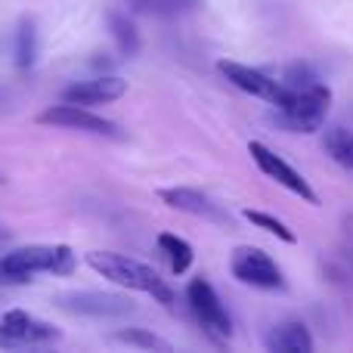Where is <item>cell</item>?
<instances>
[{"label":"cell","instance_id":"2","mask_svg":"<svg viewBox=\"0 0 353 353\" xmlns=\"http://www.w3.org/2000/svg\"><path fill=\"white\" fill-rule=\"evenodd\" d=\"M332 105V90L325 84H310L301 90H285V97L276 105L273 121L285 128L288 134H313L325 124Z\"/></svg>","mask_w":353,"mask_h":353},{"label":"cell","instance_id":"20","mask_svg":"<svg viewBox=\"0 0 353 353\" xmlns=\"http://www.w3.org/2000/svg\"><path fill=\"white\" fill-rule=\"evenodd\" d=\"M115 341L121 344H134V347H146V350H171V344L161 341L159 335L146 329H124V332H115Z\"/></svg>","mask_w":353,"mask_h":353},{"label":"cell","instance_id":"15","mask_svg":"<svg viewBox=\"0 0 353 353\" xmlns=\"http://www.w3.org/2000/svg\"><path fill=\"white\" fill-rule=\"evenodd\" d=\"M325 152H329L341 168L353 171V130L329 128L325 130Z\"/></svg>","mask_w":353,"mask_h":353},{"label":"cell","instance_id":"17","mask_svg":"<svg viewBox=\"0 0 353 353\" xmlns=\"http://www.w3.org/2000/svg\"><path fill=\"white\" fill-rule=\"evenodd\" d=\"M201 0H130L137 12L146 16H180V12H192Z\"/></svg>","mask_w":353,"mask_h":353},{"label":"cell","instance_id":"21","mask_svg":"<svg viewBox=\"0 0 353 353\" xmlns=\"http://www.w3.org/2000/svg\"><path fill=\"white\" fill-rule=\"evenodd\" d=\"M316 84V74H313L310 65H288L285 78H282V87L285 90H301V87Z\"/></svg>","mask_w":353,"mask_h":353},{"label":"cell","instance_id":"4","mask_svg":"<svg viewBox=\"0 0 353 353\" xmlns=\"http://www.w3.org/2000/svg\"><path fill=\"white\" fill-rule=\"evenodd\" d=\"M3 263L16 273H59L68 276L74 270V254L68 245H28L3 254Z\"/></svg>","mask_w":353,"mask_h":353},{"label":"cell","instance_id":"7","mask_svg":"<svg viewBox=\"0 0 353 353\" xmlns=\"http://www.w3.org/2000/svg\"><path fill=\"white\" fill-rule=\"evenodd\" d=\"M41 124H53V128L81 130V134H97V137H118L115 121H109V118L97 115V112L84 109V105H74V103H62V105L41 112Z\"/></svg>","mask_w":353,"mask_h":353},{"label":"cell","instance_id":"5","mask_svg":"<svg viewBox=\"0 0 353 353\" xmlns=\"http://www.w3.org/2000/svg\"><path fill=\"white\" fill-rule=\"evenodd\" d=\"M186 301H189V310L195 313V319H199L211 335H217V338H230L232 335V319H230L223 301L217 298V292H214V285L208 279H192L186 285Z\"/></svg>","mask_w":353,"mask_h":353},{"label":"cell","instance_id":"1","mask_svg":"<svg viewBox=\"0 0 353 353\" xmlns=\"http://www.w3.org/2000/svg\"><path fill=\"white\" fill-rule=\"evenodd\" d=\"M87 267L121 288L152 294L159 304H174V292L168 288V282L143 261H134L128 254H115V251H90L87 254Z\"/></svg>","mask_w":353,"mask_h":353},{"label":"cell","instance_id":"10","mask_svg":"<svg viewBox=\"0 0 353 353\" xmlns=\"http://www.w3.org/2000/svg\"><path fill=\"white\" fill-rule=\"evenodd\" d=\"M128 93V81L115 78V74H103L93 81H81L62 90V103H74V105H103V103H115Z\"/></svg>","mask_w":353,"mask_h":353},{"label":"cell","instance_id":"22","mask_svg":"<svg viewBox=\"0 0 353 353\" xmlns=\"http://www.w3.org/2000/svg\"><path fill=\"white\" fill-rule=\"evenodd\" d=\"M31 282V276L28 273H16V270H10L3 263V257H0V285H28Z\"/></svg>","mask_w":353,"mask_h":353},{"label":"cell","instance_id":"8","mask_svg":"<svg viewBox=\"0 0 353 353\" xmlns=\"http://www.w3.org/2000/svg\"><path fill=\"white\" fill-rule=\"evenodd\" d=\"M56 304L78 316H128L134 304L121 294H99V292H65L56 298Z\"/></svg>","mask_w":353,"mask_h":353},{"label":"cell","instance_id":"14","mask_svg":"<svg viewBox=\"0 0 353 353\" xmlns=\"http://www.w3.org/2000/svg\"><path fill=\"white\" fill-rule=\"evenodd\" d=\"M159 248H161V254L168 257V263H171V270L176 276L180 273H186L189 267H192V245L186 242V239H180L176 232H161L159 236Z\"/></svg>","mask_w":353,"mask_h":353},{"label":"cell","instance_id":"23","mask_svg":"<svg viewBox=\"0 0 353 353\" xmlns=\"http://www.w3.org/2000/svg\"><path fill=\"white\" fill-rule=\"evenodd\" d=\"M0 347H25V344L19 341V338L12 335V332H6L3 325H0Z\"/></svg>","mask_w":353,"mask_h":353},{"label":"cell","instance_id":"6","mask_svg":"<svg viewBox=\"0 0 353 353\" xmlns=\"http://www.w3.org/2000/svg\"><path fill=\"white\" fill-rule=\"evenodd\" d=\"M248 155L254 159V165L261 168L263 174L270 176V180H276L279 186H285L288 192H294V195H301L304 201H310V205H319V195L310 189V183L304 180L298 171H294L292 165H288L285 159H279V155L273 152V149H267L263 143H248Z\"/></svg>","mask_w":353,"mask_h":353},{"label":"cell","instance_id":"24","mask_svg":"<svg viewBox=\"0 0 353 353\" xmlns=\"http://www.w3.org/2000/svg\"><path fill=\"white\" fill-rule=\"evenodd\" d=\"M6 242H10V230H3V226H0V248H3Z\"/></svg>","mask_w":353,"mask_h":353},{"label":"cell","instance_id":"12","mask_svg":"<svg viewBox=\"0 0 353 353\" xmlns=\"http://www.w3.org/2000/svg\"><path fill=\"white\" fill-rule=\"evenodd\" d=\"M159 199L165 201L168 208L183 214H192V217H205V220H226V214L208 199L205 192L199 189H186V186H176V189H161Z\"/></svg>","mask_w":353,"mask_h":353},{"label":"cell","instance_id":"13","mask_svg":"<svg viewBox=\"0 0 353 353\" xmlns=\"http://www.w3.org/2000/svg\"><path fill=\"white\" fill-rule=\"evenodd\" d=\"M267 347L273 353H310L313 338L304 323H279L267 335Z\"/></svg>","mask_w":353,"mask_h":353},{"label":"cell","instance_id":"11","mask_svg":"<svg viewBox=\"0 0 353 353\" xmlns=\"http://www.w3.org/2000/svg\"><path fill=\"white\" fill-rule=\"evenodd\" d=\"M0 325H3L6 332H12V335L19 338V341L28 347V344H47V341H59V329L50 323H43V319L31 316V313L25 310H10L3 313V319H0Z\"/></svg>","mask_w":353,"mask_h":353},{"label":"cell","instance_id":"16","mask_svg":"<svg viewBox=\"0 0 353 353\" xmlns=\"http://www.w3.org/2000/svg\"><path fill=\"white\" fill-rule=\"evenodd\" d=\"M109 28H112V34H115V43H118V50H121V56H137V50H140V34H137L134 22H130L128 16H121V12H112Z\"/></svg>","mask_w":353,"mask_h":353},{"label":"cell","instance_id":"25","mask_svg":"<svg viewBox=\"0 0 353 353\" xmlns=\"http://www.w3.org/2000/svg\"><path fill=\"white\" fill-rule=\"evenodd\" d=\"M0 183H3V176H0Z\"/></svg>","mask_w":353,"mask_h":353},{"label":"cell","instance_id":"3","mask_svg":"<svg viewBox=\"0 0 353 353\" xmlns=\"http://www.w3.org/2000/svg\"><path fill=\"white\" fill-rule=\"evenodd\" d=\"M230 270L239 282H245V285H251V288H263V292H279V288H285V276H282L279 263L263 248H251V245L236 248L232 251Z\"/></svg>","mask_w":353,"mask_h":353},{"label":"cell","instance_id":"19","mask_svg":"<svg viewBox=\"0 0 353 353\" xmlns=\"http://www.w3.org/2000/svg\"><path fill=\"white\" fill-rule=\"evenodd\" d=\"M245 220H251L254 226H261L263 232H270V236L282 239V242L294 245L298 242V236H294L292 230H288V223H282L279 217H273V214H263V211H245Z\"/></svg>","mask_w":353,"mask_h":353},{"label":"cell","instance_id":"9","mask_svg":"<svg viewBox=\"0 0 353 353\" xmlns=\"http://www.w3.org/2000/svg\"><path fill=\"white\" fill-rule=\"evenodd\" d=\"M220 72L226 74V81H230L232 87H239V90L251 93V97L263 99V103H273L279 105V99L285 97V87H282V81H273L267 78L263 72H257V68L251 65H242V62H220Z\"/></svg>","mask_w":353,"mask_h":353},{"label":"cell","instance_id":"18","mask_svg":"<svg viewBox=\"0 0 353 353\" xmlns=\"http://www.w3.org/2000/svg\"><path fill=\"white\" fill-rule=\"evenodd\" d=\"M37 53V37H34V22L31 19H22L19 22V34H16V65L28 68L34 62Z\"/></svg>","mask_w":353,"mask_h":353}]
</instances>
